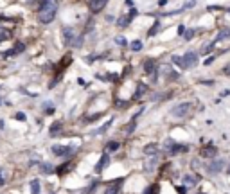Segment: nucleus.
<instances>
[{"mask_svg":"<svg viewBox=\"0 0 230 194\" xmlns=\"http://www.w3.org/2000/svg\"><path fill=\"white\" fill-rule=\"evenodd\" d=\"M58 0H40L38 5V20L41 23H51L56 18Z\"/></svg>","mask_w":230,"mask_h":194,"instance_id":"obj_1","label":"nucleus"},{"mask_svg":"<svg viewBox=\"0 0 230 194\" xmlns=\"http://www.w3.org/2000/svg\"><path fill=\"white\" fill-rule=\"evenodd\" d=\"M192 112V102H182L178 106H174L171 110V113L174 117H187Z\"/></svg>","mask_w":230,"mask_h":194,"instance_id":"obj_2","label":"nucleus"},{"mask_svg":"<svg viewBox=\"0 0 230 194\" xmlns=\"http://www.w3.org/2000/svg\"><path fill=\"white\" fill-rule=\"evenodd\" d=\"M63 43H65V47H72L74 45V40H76L77 33L72 29V27H63Z\"/></svg>","mask_w":230,"mask_h":194,"instance_id":"obj_3","label":"nucleus"},{"mask_svg":"<svg viewBox=\"0 0 230 194\" xmlns=\"http://www.w3.org/2000/svg\"><path fill=\"white\" fill-rule=\"evenodd\" d=\"M137 15H138V9H137V7H130V13L124 15V16H120V20L117 22V25H119V27H126V25H130V22H131Z\"/></svg>","mask_w":230,"mask_h":194,"instance_id":"obj_4","label":"nucleus"},{"mask_svg":"<svg viewBox=\"0 0 230 194\" xmlns=\"http://www.w3.org/2000/svg\"><path fill=\"white\" fill-rule=\"evenodd\" d=\"M74 146H52V153L56 156H68L70 153H74Z\"/></svg>","mask_w":230,"mask_h":194,"instance_id":"obj_5","label":"nucleus"},{"mask_svg":"<svg viewBox=\"0 0 230 194\" xmlns=\"http://www.w3.org/2000/svg\"><path fill=\"white\" fill-rule=\"evenodd\" d=\"M122 178H117V180H113V182H110L108 183V187H106V191H104V194H119L120 192V185H122Z\"/></svg>","mask_w":230,"mask_h":194,"instance_id":"obj_6","label":"nucleus"},{"mask_svg":"<svg viewBox=\"0 0 230 194\" xmlns=\"http://www.w3.org/2000/svg\"><path fill=\"white\" fill-rule=\"evenodd\" d=\"M223 167H225L223 160H214V162H211L207 165V171H209V175H218L219 171H223Z\"/></svg>","mask_w":230,"mask_h":194,"instance_id":"obj_7","label":"nucleus"},{"mask_svg":"<svg viewBox=\"0 0 230 194\" xmlns=\"http://www.w3.org/2000/svg\"><path fill=\"white\" fill-rule=\"evenodd\" d=\"M183 63H185V68H189V67H194L196 63H198V54L196 52H192V50H189V52H185L183 56Z\"/></svg>","mask_w":230,"mask_h":194,"instance_id":"obj_8","label":"nucleus"},{"mask_svg":"<svg viewBox=\"0 0 230 194\" xmlns=\"http://www.w3.org/2000/svg\"><path fill=\"white\" fill-rule=\"evenodd\" d=\"M23 50H25V45H23V43H16V45H15L13 49L5 50V52H4L2 56H4V58L7 59V58H13V56H18L20 52H23Z\"/></svg>","mask_w":230,"mask_h":194,"instance_id":"obj_9","label":"nucleus"},{"mask_svg":"<svg viewBox=\"0 0 230 194\" xmlns=\"http://www.w3.org/2000/svg\"><path fill=\"white\" fill-rule=\"evenodd\" d=\"M106 4H108V0H90L88 7H90L92 13H101V11L106 7Z\"/></svg>","mask_w":230,"mask_h":194,"instance_id":"obj_10","label":"nucleus"},{"mask_svg":"<svg viewBox=\"0 0 230 194\" xmlns=\"http://www.w3.org/2000/svg\"><path fill=\"white\" fill-rule=\"evenodd\" d=\"M144 70H146L149 76H153V81H156V61H155V59H146Z\"/></svg>","mask_w":230,"mask_h":194,"instance_id":"obj_11","label":"nucleus"},{"mask_svg":"<svg viewBox=\"0 0 230 194\" xmlns=\"http://www.w3.org/2000/svg\"><path fill=\"white\" fill-rule=\"evenodd\" d=\"M185 151H189V146H187V144H176V142H174L167 153H169V155H178V153H185Z\"/></svg>","mask_w":230,"mask_h":194,"instance_id":"obj_12","label":"nucleus"},{"mask_svg":"<svg viewBox=\"0 0 230 194\" xmlns=\"http://www.w3.org/2000/svg\"><path fill=\"white\" fill-rule=\"evenodd\" d=\"M148 94V85H144V83H138L137 85V92H135L133 99L137 101V99H142V97Z\"/></svg>","mask_w":230,"mask_h":194,"instance_id":"obj_13","label":"nucleus"},{"mask_svg":"<svg viewBox=\"0 0 230 194\" xmlns=\"http://www.w3.org/2000/svg\"><path fill=\"white\" fill-rule=\"evenodd\" d=\"M108 162H110V156H108V155H106V153H104V155L101 156V160H99V164H97V165H96V173H97V175H99V173H103V169H104V167L108 165Z\"/></svg>","mask_w":230,"mask_h":194,"instance_id":"obj_14","label":"nucleus"},{"mask_svg":"<svg viewBox=\"0 0 230 194\" xmlns=\"http://www.w3.org/2000/svg\"><path fill=\"white\" fill-rule=\"evenodd\" d=\"M61 130H63V124H61V122H54V124H51V128H49V135L58 137L61 133Z\"/></svg>","mask_w":230,"mask_h":194,"instance_id":"obj_15","label":"nucleus"},{"mask_svg":"<svg viewBox=\"0 0 230 194\" xmlns=\"http://www.w3.org/2000/svg\"><path fill=\"white\" fill-rule=\"evenodd\" d=\"M216 153H218V149H216L214 146H205V147L201 149V155L209 156V158H211V156H216Z\"/></svg>","mask_w":230,"mask_h":194,"instance_id":"obj_16","label":"nucleus"},{"mask_svg":"<svg viewBox=\"0 0 230 194\" xmlns=\"http://www.w3.org/2000/svg\"><path fill=\"white\" fill-rule=\"evenodd\" d=\"M183 182H185V183H187V185H196V183H198V182H200V176L198 175H187V176H183Z\"/></svg>","mask_w":230,"mask_h":194,"instance_id":"obj_17","label":"nucleus"},{"mask_svg":"<svg viewBox=\"0 0 230 194\" xmlns=\"http://www.w3.org/2000/svg\"><path fill=\"white\" fill-rule=\"evenodd\" d=\"M40 171H41V173H52V171H54V167H52V164L41 162V164H40Z\"/></svg>","mask_w":230,"mask_h":194,"instance_id":"obj_18","label":"nucleus"},{"mask_svg":"<svg viewBox=\"0 0 230 194\" xmlns=\"http://www.w3.org/2000/svg\"><path fill=\"white\" fill-rule=\"evenodd\" d=\"M72 167H74V164H72V162H68V164H67V165H65V164H63V165H61V167H59V169H58V175H65V173H68V171H70V169H72Z\"/></svg>","mask_w":230,"mask_h":194,"instance_id":"obj_19","label":"nucleus"},{"mask_svg":"<svg viewBox=\"0 0 230 194\" xmlns=\"http://www.w3.org/2000/svg\"><path fill=\"white\" fill-rule=\"evenodd\" d=\"M172 63H174L176 67H180L182 70H185V63H183V58H182V56H172Z\"/></svg>","mask_w":230,"mask_h":194,"instance_id":"obj_20","label":"nucleus"},{"mask_svg":"<svg viewBox=\"0 0 230 194\" xmlns=\"http://www.w3.org/2000/svg\"><path fill=\"white\" fill-rule=\"evenodd\" d=\"M156 151H158V146H156V144H148V146H146V149H144V153H146V155H155Z\"/></svg>","mask_w":230,"mask_h":194,"instance_id":"obj_21","label":"nucleus"},{"mask_svg":"<svg viewBox=\"0 0 230 194\" xmlns=\"http://www.w3.org/2000/svg\"><path fill=\"white\" fill-rule=\"evenodd\" d=\"M158 31H160V22H158V20H155L153 27L149 29V33H148V36H155V34H158Z\"/></svg>","mask_w":230,"mask_h":194,"instance_id":"obj_22","label":"nucleus"},{"mask_svg":"<svg viewBox=\"0 0 230 194\" xmlns=\"http://www.w3.org/2000/svg\"><path fill=\"white\" fill-rule=\"evenodd\" d=\"M112 122H113V119H108V122H106V124H103V126H101V128L97 130L96 135H103V133H104V131H106V130H108V128L112 126Z\"/></svg>","mask_w":230,"mask_h":194,"instance_id":"obj_23","label":"nucleus"},{"mask_svg":"<svg viewBox=\"0 0 230 194\" xmlns=\"http://www.w3.org/2000/svg\"><path fill=\"white\" fill-rule=\"evenodd\" d=\"M31 194H40V182L33 180L31 182Z\"/></svg>","mask_w":230,"mask_h":194,"instance_id":"obj_24","label":"nucleus"},{"mask_svg":"<svg viewBox=\"0 0 230 194\" xmlns=\"http://www.w3.org/2000/svg\"><path fill=\"white\" fill-rule=\"evenodd\" d=\"M135 124H137V115H133V119H131V122L128 124V128H126V133L130 135V133H133V130H135Z\"/></svg>","mask_w":230,"mask_h":194,"instance_id":"obj_25","label":"nucleus"},{"mask_svg":"<svg viewBox=\"0 0 230 194\" xmlns=\"http://www.w3.org/2000/svg\"><path fill=\"white\" fill-rule=\"evenodd\" d=\"M7 38H11V33H9L7 29H0V43H2L4 40H7Z\"/></svg>","mask_w":230,"mask_h":194,"instance_id":"obj_26","label":"nucleus"},{"mask_svg":"<svg viewBox=\"0 0 230 194\" xmlns=\"http://www.w3.org/2000/svg\"><path fill=\"white\" fill-rule=\"evenodd\" d=\"M140 49H142V41H140V40H135V41H131V50H135V52H137V50H140Z\"/></svg>","mask_w":230,"mask_h":194,"instance_id":"obj_27","label":"nucleus"},{"mask_svg":"<svg viewBox=\"0 0 230 194\" xmlns=\"http://www.w3.org/2000/svg\"><path fill=\"white\" fill-rule=\"evenodd\" d=\"M194 34H196V31H194V29H189V31H185V33H183V38L189 41V40L194 38Z\"/></svg>","mask_w":230,"mask_h":194,"instance_id":"obj_28","label":"nucleus"},{"mask_svg":"<svg viewBox=\"0 0 230 194\" xmlns=\"http://www.w3.org/2000/svg\"><path fill=\"white\" fill-rule=\"evenodd\" d=\"M144 194H158V185L155 183V185H151V187H148Z\"/></svg>","mask_w":230,"mask_h":194,"instance_id":"obj_29","label":"nucleus"},{"mask_svg":"<svg viewBox=\"0 0 230 194\" xmlns=\"http://www.w3.org/2000/svg\"><path fill=\"white\" fill-rule=\"evenodd\" d=\"M115 43H117V45H122V47H126V45H128V41H126L124 36H117V38H115Z\"/></svg>","mask_w":230,"mask_h":194,"instance_id":"obj_30","label":"nucleus"},{"mask_svg":"<svg viewBox=\"0 0 230 194\" xmlns=\"http://www.w3.org/2000/svg\"><path fill=\"white\" fill-rule=\"evenodd\" d=\"M156 162H158V158H153V160H149V162L146 164V171H149V169H155Z\"/></svg>","mask_w":230,"mask_h":194,"instance_id":"obj_31","label":"nucleus"},{"mask_svg":"<svg viewBox=\"0 0 230 194\" xmlns=\"http://www.w3.org/2000/svg\"><path fill=\"white\" fill-rule=\"evenodd\" d=\"M106 147H108L110 151H117V149H119V142H108Z\"/></svg>","mask_w":230,"mask_h":194,"instance_id":"obj_32","label":"nucleus"},{"mask_svg":"<svg viewBox=\"0 0 230 194\" xmlns=\"http://www.w3.org/2000/svg\"><path fill=\"white\" fill-rule=\"evenodd\" d=\"M194 5H196V0H187L185 5H183V11H185V9H191V7H194Z\"/></svg>","mask_w":230,"mask_h":194,"instance_id":"obj_33","label":"nucleus"},{"mask_svg":"<svg viewBox=\"0 0 230 194\" xmlns=\"http://www.w3.org/2000/svg\"><path fill=\"white\" fill-rule=\"evenodd\" d=\"M176 192L178 194H187V187H185V185H178V187H176Z\"/></svg>","mask_w":230,"mask_h":194,"instance_id":"obj_34","label":"nucleus"},{"mask_svg":"<svg viewBox=\"0 0 230 194\" xmlns=\"http://www.w3.org/2000/svg\"><path fill=\"white\" fill-rule=\"evenodd\" d=\"M5 180H7V178H5V173L0 169V187H2V185H5Z\"/></svg>","mask_w":230,"mask_h":194,"instance_id":"obj_35","label":"nucleus"},{"mask_svg":"<svg viewBox=\"0 0 230 194\" xmlns=\"http://www.w3.org/2000/svg\"><path fill=\"white\" fill-rule=\"evenodd\" d=\"M15 119H16V120H22V122H23V120H25V113H22V112H18V113L15 115Z\"/></svg>","mask_w":230,"mask_h":194,"instance_id":"obj_36","label":"nucleus"},{"mask_svg":"<svg viewBox=\"0 0 230 194\" xmlns=\"http://www.w3.org/2000/svg\"><path fill=\"white\" fill-rule=\"evenodd\" d=\"M183 33H185V27L183 25H178V36H183Z\"/></svg>","mask_w":230,"mask_h":194,"instance_id":"obj_37","label":"nucleus"},{"mask_svg":"<svg viewBox=\"0 0 230 194\" xmlns=\"http://www.w3.org/2000/svg\"><path fill=\"white\" fill-rule=\"evenodd\" d=\"M223 74H225V76H230V65H227V67L223 68Z\"/></svg>","mask_w":230,"mask_h":194,"instance_id":"obj_38","label":"nucleus"},{"mask_svg":"<svg viewBox=\"0 0 230 194\" xmlns=\"http://www.w3.org/2000/svg\"><path fill=\"white\" fill-rule=\"evenodd\" d=\"M212 61H214V56H211V58H207L205 61H203V65H211Z\"/></svg>","mask_w":230,"mask_h":194,"instance_id":"obj_39","label":"nucleus"},{"mask_svg":"<svg viewBox=\"0 0 230 194\" xmlns=\"http://www.w3.org/2000/svg\"><path fill=\"white\" fill-rule=\"evenodd\" d=\"M126 5H128V7H133V2H131V0H126Z\"/></svg>","mask_w":230,"mask_h":194,"instance_id":"obj_40","label":"nucleus"},{"mask_svg":"<svg viewBox=\"0 0 230 194\" xmlns=\"http://www.w3.org/2000/svg\"><path fill=\"white\" fill-rule=\"evenodd\" d=\"M227 173H228V175H230V165H228V167H227Z\"/></svg>","mask_w":230,"mask_h":194,"instance_id":"obj_41","label":"nucleus"},{"mask_svg":"<svg viewBox=\"0 0 230 194\" xmlns=\"http://www.w3.org/2000/svg\"><path fill=\"white\" fill-rule=\"evenodd\" d=\"M0 106H2V97H0Z\"/></svg>","mask_w":230,"mask_h":194,"instance_id":"obj_42","label":"nucleus"},{"mask_svg":"<svg viewBox=\"0 0 230 194\" xmlns=\"http://www.w3.org/2000/svg\"><path fill=\"white\" fill-rule=\"evenodd\" d=\"M198 194H205V192H198Z\"/></svg>","mask_w":230,"mask_h":194,"instance_id":"obj_43","label":"nucleus"},{"mask_svg":"<svg viewBox=\"0 0 230 194\" xmlns=\"http://www.w3.org/2000/svg\"><path fill=\"white\" fill-rule=\"evenodd\" d=\"M0 22H2V20H0Z\"/></svg>","mask_w":230,"mask_h":194,"instance_id":"obj_44","label":"nucleus"}]
</instances>
